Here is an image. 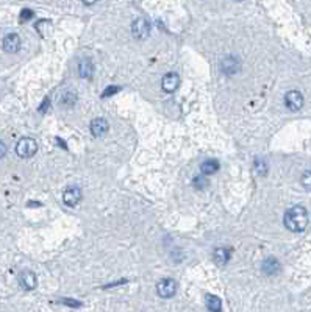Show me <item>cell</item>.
Here are the masks:
<instances>
[{"mask_svg":"<svg viewBox=\"0 0 311 312\" xmlns=\"http://www.w3.org/2000/svg\"><path fill=\"white\" fill-rule=\"evenodd\" d=\"M193 185H194L197 189H203V187L208 186V181H206L203 177H196V178L193 180Z\"/></svg>","mask_w":311,"mask_h":312,"instance_id":"obj_19","label":"cell"},{"mask_svg":"<svg viewBox=\"0 0 311 312\" xmlns=\"http://www.w3.org/2000/svg\"><path fill=\"white\" fill-rule=\"evenodd\" d=\"M110 130V125L108 122L105 121V119H94V121L91 122V133L94 138H102L103 134H107Z\"/></svg>","mask_w":311,"mask_h":312,"instance_id":"obj_9","label":"cell"},{"mask_svg":"<svg viewBox=\"0 0 311 312\" xmlns=\"http://www.w3.org/2000/svg\"><path fill=\"white\" fill-rule=\"evenodd\" d=\"M278 270H280V264H278V261L275 258H267L265 262H263V271H265L266 275L272 276Z\"/></svg>","mask_w":311,"mask_h":312,"instance_id":"obj_12","label":"cell"},{"mask_svg":"<svg viewBox=\"0 0 311 312\" xmlns=\"http://www.w3.org/2000/svg\"><path fill=\"white\" fill-rule=\"evenodd\" d=\"M213 258H214V261H216V264H219V266H225L230 259V251L227 249H216L214 250Z\"/></svg>","mask_w":311,"mask_h":312,"instance_id":"obj_13","label":"cell"},{"mask_svg":"<svg viewBox=\"0 0 311 312\" xmlns=\"http://www.w3.org/2000/svg\"><path fill=\"white\" fill-rule=\"evenodd\" d=\"M50 28H52V23H50L49 21H39V22L36 23V30H38L43 36H47V33L50 31Z\"/></svg>","mask_w":311,"mask_h":312,"instance_id":"obj_17","label":"cell"},{"mask_svg":"<svg viewBox=\"0 0 311 312\" xmlns=\"http://www.w3.org/2000/svg\"><path fill=\"white\" fill-rule=\"evenodd\" d=\"M178 289V284L177 281H174V279L171 278H166V279H161L158 284H156V292L161 298H171L175 295V292H177Z\"/></svg>","mask_w":311,"mask_h":312,"instance_id":"obj_3","label":"cell"},{"mask_svg":"<svg viewBox=\"0 0 311 312\" xmlns=\"http://www.w3.org/2000/svg\"><path fill=\"white\" fill-rule=\"evenodd\" d=\"M31 18H33V11H31V10H22V13H21V22L30 21Z\"/></svg>","mask_w":311,"mask_h":312,"instance_id":"obj_22","label":"cell"},{"mask_svg":"<svg viewBox=\"0 0 311 312\" xmlns=\"http://www.w3.org/2000/svg\"><path fill=\"white\" fill-rule=\"evenodd\" d=\"M221 70L224 72L225 75H233V74H236V72L239 70V62H238V60L233 58V57L225 58L224 61L221 62Z\"/></svg>","mask_w":311,"mask_h":312,"instance_id":"obj_11","label":"cell"},{"mask_svg":"<svg viewBox=\"0 0 311 312\" xmlns=\"http://www.w3.org/2000/svg\"><path fill=\"white\" fill-rule=\"evenodd\" d=\"M119 91V87L117 86H108L107 87V91L102 94V99H105V97H110V95H113Z\"/></svg>","mask_w":311,"mask_h":312,"instance_id":"obj_21","label":"cell"},{"mask_svg":"<svg viewBox=\"0 0 311 312\" xmlns=\"http://www.w3.org/2000/svg\"><path fill=\"white\" fill-rule=\"evenodd\" d=\"M302 185H304L305 189L311 190V172H305L302 175Z\"/></svg>","mask_w":311,"mask_h":312,"instance_id":"obj_20","label":"cell"},{"mask_svg":"<svg viewBox=\"0 0 311 312\" xmlns=\"http://www.w3.org/2000/svg\"><path fill=\"white\" fill-rule=\"evenodd\" d=\"M285 227L294 233H300L304 231L308 225V214L304 206H294L291 209L286 211L285 214Z\"/></svg>","mask_w":311,"mask_h":312,"instance_id":"obj_1","label":"cell"},{"mask_svg":"<svg viewBox=\"0 0 311 312\" xmlns=\"http://www.w3.org/2000/svg\"><path fill=\"white\" fill-rule=\"evenodd\" d=\"M5 155H6V146L0 141V158H3Z\"/></svg>","mask_w":311,"mask_h":312,"instance_id":"obj_23","label":"cell"},{"mask_svg":"<svg viewBox=\"0 0 311 312\" xmlns=\"http://www.w3.org/2000/svg\"><path fill=\"white\" fill-rule=\"evenodd\" d=\"M63 200H65V205L67 206H77L82 200V190L78 187H69L63 194Z\"/></svg>","mask_w":311,"mask_h":312,"instance_id":"obj_8","label":"cell"},{"mask_svg":"<svg viewBox=\"0 0 311 312\" xmlns=\"http://www.w3.org/2000/svg\"><path fill=\"white\" fill-rule=\"evenodd\" d=\"M205 300H206V308H208L210 311L218 312V311H221V309H222L221 300H219L218 297H214V295H206Z\"/></svg>","mask_w":311,"mask_h":312,"instance_id":"obj_16","label":"cell"},{"mask_svg":"<svg viewBox=\"0 0 311 312\" xmlns=\"http://www.w3.org/2000/svg\"><path fill=\"white\" fill-rule=\"evenodd\" d=\"M132 33L136 39H146L150 33V23L146 19H136L132 25Z\"/></svg>","mask_w":311,"mask_h":312,"instance_id":"obj_5","label":"cell"},{"mask_svg":"<svg viewBox=\"0 0 311 312\" xmlns=\"http://www.w3.org/2000/svg\"><path fill=\"white\" fill-rule=\"evenodd\" d=\"M218 169H219V163L214 161V159H208V161H205L200 166V170L203 175H213L218 172Z\"/></svg>","mask_w":311,"mask_h":312,"instance_id":"obj_15","label":"cell"},{"mask_svg":"<svg viewBox=\"0 0 311 312\" xmlns=\"http://www.w3.org/2000/svg\"><path fill=\"white\" fill-rule=\"evenodd\" d=\"M285 105L291 111H299L304 106V95L299 91H289L285 95Z\"/></svg>","mask_w":311,"mask_h":312,"instance_id":"obj_4","label":"cell"},{"mask_svg":"<svg viewBox=\"0 0 311 312\" xmlns=\"http://www.w3.org/2000/svg\"><path fill=\"white\" fill-rule=\"evenodd\" d=\"M82 2H83L85 5H94L95 2H97V0H82Z\"/></svg>","mask_w":311,"mask_h":312,"instance_id":"obj_24","label":"cell"},{"mask_svg":"<svg viewBox=\"0 0 311 312\" xmlns=\"http://www.w3.org/2000/svg\"><path fill=\"white\" fill-rule=\"evenodd\" d=\"M178 84H180V78H178L177 74H174V72H171V74H166L164 78H163V83H161L163 89L166 92H174L178 87Z\"/></svg>","mask_w":311,"mask_h":312,"instance_id":"obj_10","label":"cell"},{"mask_svg":"<svg viewBox=\"0 0 311 312\" xmlns=\"http://www.w3.org/2000/svg\"><path fill=\"white\" fill-rule=\"evenodd\" d=\"M38 151V144L31 138H22L16 146V153L19 158H31Z\"/></svg>","mask_w":311,"mask_h":312,"instance_id":"obj_2","label":"cell"},{"mask_svg":"<svg viewBox=\"0 0 311 312\" xmlns=\"http://www.w3.org/2000/svg\"><path fill=\"white\" fill-rule=\"evenodd\" d=\"M255 170L258 172V175H265V173L267 172L266 163L263 161V159H257V161H255Z\"/></svg>","mask_w":311,"mask_h":312,"instance_id":"obj_18","label":"cell"},{"mask_svg":"<svg viewBox=\"0 0 311 312\" xmlns=\"http://www.w3.org/2000/svg\"><path fill=\"white\" fill-rule=\"evenodd\" d=\"M2 47H3V50L8 52V53H16V52H19V49H21V36L16 35V33L6 35V36L3 38Z\"/></svg>","mask_w":311,"mask_h":312,"instance_id":"obj_6","label":"cell"},{"mask_svg":"<svg viewBox=\"0 0 311 312\" xmlns=\"http://www.w3.org/2000/svg\"><path fill=\"white\" fill-rule=\"evenodd\" d=\"M19 281H21V286L23 287V289H27V291H33V289H36V286H38L36 275H35L31 270H23V271H21Z\"/></svg>","mask_w":311,"mask_h":312,"instance_id":"obj_7","label":"cell"},{"mask_svg":"<svg viewBox=\"0 0 311 312\" xmlns=\"http://www.w3.org/2000/svg\"><path fill=\"white\" fill-rule=\"evenodd\" d=\"M92 62L89 60H83L82 62H80V67H78V74L80 77H83V78H91L92 77Z\"/></svg>","mask_w":311,"mask_h":312,"instance_id":"obj_14","label":"cell"}]
</instances>
